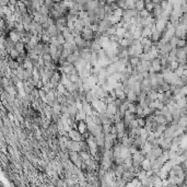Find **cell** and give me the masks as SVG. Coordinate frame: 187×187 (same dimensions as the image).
I'll return each instance as SVG.
<instances>
[{
	"mask_svg": "<svg viewBox=\"0 0 187 187\" xmlns=\"http://www.w3.org/2000/svg\"><path fill=\"white\" fill-rule=\"evenodd\" d=\"M68 137L70 138V140H72V141H76V142H80V141H82V140H83V138H82V135L79 133L78 130H76V129H72L71 131H69V133H68Z\"/></svg>",
	"mask_w": 187,
	"mask_h": 187,
	"instance_id": "obj_1",
	"label": "cell"
},
{
	"mask_svg": "<svg viewBox=\"0 0 187 187\" xmlns=\"http://www.w3.org/2000/svg\"><path fill=\"white\" fill-rule=\"evenodd\" d=\"M151 63H152V67H151V68L153 69V71H154L155 74H160V72L162 71V64H161V59L157 57V58L151 60Z\"/></svg>",
	"mask_w": 187,
	"mask_h": 187,
	"instance_id": "obj_2",
	"label": "cell"
},
{
	"mask_svg": "<svg viewBox=\"0 0 187 187\" xmlns=\"http://www.w3.org/2000/svg\"><path fill=\"white\" fill-rule=\"evenodd\" d=\"M77 130H78L79 133H81V135H84L85 133H89L88 130V125L85 122H77Z\"/></svg>",
	"mask_w": 187,
	"mask_h": 187,
	"instance_id": "obj_3",
	"label": "cell"
},
{
	"mask_svg": "<svg viewBox=\"0 0 187 187\" xmlns=\"http://www.w3.org/2000/svg\"><path fill=\"white\" fill-rule=\"evenodd\" d=\"M141 168L146 172H149V171H152V164H151V161L148 160V159H144L143 162L141 163Z\"/></svg>",
	"mask_w": 187,
	"mask_h": 187,
	"instance_id": "obj_4",
	"label": "cell"
},
{
	"mask_svg": "<svg viewBox=\"0 0 187 187\" xmlns=\"http://www.w3.org/2000/svg\"><path fill=\"white\" fill-rule=\"evenodd\" d=\"M141 61H140V58L139 57H130L129 58V64L133 66V68H137V66L140 64Z\"/></svg>",
	"mask_w": 187,
	"mask_h": 187,
	"instance_id": "obj_5",
	"label": "cell"
},
{
	"mask_svg": "<svg viewBox=\"0 0 187 187\" xmlns=\"http://www.w3.org/2000/svg\"><path fill=\"white\" fill-rule=\"evenodd\" d=\"M126 33H127V30L124 29V28H119V29L116 30V35H117L120 39H123L124 37H125Z\"/></svg>",
	"mask_w": 187,
	"mask_h": 187,
	"instance_id": "obj_6",
	"label": "cell"
},
{
	"mask_svg": "<svg viewBox=\"0 0 187 187\" xmlns=\"http://www.w3.org/2000/svg\"><path fill=\"white\" fill-rule=\"evenodd\" d=\"M112 126L111 124H103V133L106 136V135H109L111 131H112Z\"/></svg>",
	"mask_w": 187,
	"mask_h": 187,
	"instance_id": "obj_7",
	"label": "cell"
},
{
	"mask_svg": "<svg viewBox=\"0 0 187 187\" xmlns=\"http://www.w3.org/2000/svg\"><path fill=\"white\" fill-rule=\"evenodd\" d=\"M178 126L181 128H185L187 127V118H186V116H183V117H181L179 118V120H178V124H177Z\"/></svg>",
	"mask_w": 187,
	"mask_h": 187,
	"instance_id": "obj_8",
	"label": "cell"
},
{
	"mask_svg": "<svg viewBox=\"0 0 187 187\" xmlns=\"http://www.w3.org/2000/svg\"><path fill=\"white\" fill-rule=\"evenodd\" d=\"M146 9V3L144 1H136V10L137 11H142V10Z\"/></svg>",
	"mask_w": 187,
	"mask_h": 187,
	"instance_id": "obj_9",
	"label": "cell"
},
{
	"mask_svg": "<svg viewBox=\"0 0 187 187\" xmlns=\"http://www.w3.org/2000/svg\"><path fill=\"white\" fill-rule=\"evenodd\" d=\"M178 37H176V36H174V37H172V38L170 39V42H168V43H170V45H171V46H172V48L174 49V48H176L177 47V43H178Z\"/></svg>",
	"mask_w": 187,
	"mask_h": 187,
	"instance_id": "obj_10",
	"label": "cell"
},
{
	"mask_svg": "<svg viewBox=\"0 0 187 187\" xmlns=\"http://www.w3.org/2000/svg\"><path fill=\"white\" fill-rule=\"evenodd\" d=\"M139 15H140V18L141 19H147V18H149V16H151V13L148 11V10H142V11H140L139 12Z\"/></svg>",
	"mask_w": 187,
	"mask_h": 187,
	"instance_id": "obj_11",
	"label": "cell"
},
{
	"mask_svg": "<svg viewBox=\"0 0 187 187\" xmlns=\"http://www.w3.org/2000/svg\"><path fill=\"white\" fill-rule=\"evenodd\" d=\"M57 39H58V42L60 45H64L65 43H66V38L64 37L63 33H59V34L57 35Z\"/></svg>",
	"mask_w": 187,
	"mask_h": 187,
	"instance_id": "obj_12",
	"label": "cell"
}]
</instances>
